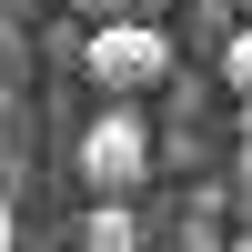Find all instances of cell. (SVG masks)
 I'll return each mask as SVG.
<instances>
[{"instance_id": "6da1fadb", "label": "cell", "mask_w": 252, "mask_h": 252, "mask_svg": "<svg viewBox=\"0 0 252 252\" xmlns=\"http://www.w3.org/2000/svg\"><path fill=\"white\" fill-rule=\"evenodd\" d=\"M81 81H91L101 101H152L161 81H172V31L161 20H81Z\"/></svg>"}, {"instance_id": "7a4b0ae2", "label": "cell", "mask_w": 252, "mask_h": 252, "mask_svg": "<svg viewBox=\"0 0 252 252\" xmlns=\"http://www.w3.org/2000/svg\"><path fill=\"white\" fill-rule=\"evenodd\" d=\"M152 161H161V141H152V121H141L131 101L91 111V131L71 141V172H81V192H141V182H152Z\"/></svg>"}, {"instance_id": "3957f363", "label": "cell", "mask_w": 252, "mask_h": 252, "mask_svg": "<svg viewBox=\"0 0 252 252\" xmlns=\"http://www.w3.org/2000/svg\"><path fill=\"white\" fill-rule=\"evenodd\" d=\"M71 242H81V252H131V242H141V212H131V192H91V212L71 222Z\"/></svg>"}, {"instance_id": "277c9868", "label": "cell", "mask_w": 252, "mask_h": 252, "mask_svg": "<svg viewBox=\"0 0 252 252\" xmlns=\"http://www.w3.org/2000/svg\"><path fill=\"white\" fill-rule=\"evenodd\" d=\"M212 81L232 101H252V20H232V31H222V51H212Z\"/></svg>"}, {"instance_id": "5b68a950", "label": "cell", "mask_w": 252, "mask_h": 252, "mask_svg": "<svg viewBox=\"0 0 252 252\" xmlns=\"http://www.w3.org/2000/svg\"><path fill=\"white\" fill-rule=\"evenodd\" d=\"M71 20H172V0H71Z\"/></svg>"}, {"instance_id": "8992f818", "label": "cell", "mask_w": 252, "mask_h": 252, "mask_svg": "<svg viewBox=\"0 0 252 252\" xmlns=\"http://www.w3.org/2000/svg\"><path fill=\"white\" fill-rule=\"evenodd\" d=\"M20 242V212H10V192H0V252H10Z\"/></svg>"}, {"instance_id": "52a82bcc", "label": "cell", "mask_w": 252, "mask_h": 252, "mask_svg": "<svg viewBox=\"0 0 252 252\" xmlns=\"http://www.w3.org/2000/svg\"><path fill=\"white\" fill-rule=\"evenodd\" d=\"M232 202H242V222H252V152H242V182H232Z\"/></svg>"}, {"instance_id": "ba28073f", "label": "cell", "mask_w": 252, "mask_h": 252, "mask_svg": "<svg viewBox=\"0 0 252 252\" xmlns=\"http://www.w3.org/2000/svg\"><path fill=\"white\" fill-rule=\"evenodd\" d=\"M242 152H252V101H242Z\"/></svg>"}, {"instance_id": "9c48e42d", "label": "cell", "mask_w": 252, "mask_h": 252, "mask_svg": "<svg viewBox=\"0 0 252 252\" xmlns=\"http://www.w3.org/2000/svg\"><path fill=\"white\" fill-rule=\"evenodd\" d=\"M0 111H10V81H0Z\"/></svg>"}, {"instance_id": "30bf717a", "label": "cell", "mask_w": 252, "mask_h": 252, "mask_svg": "<svg viewBox=\"0 0 252 252\" xmlns=\"http://www.w3.org/2000/svg\"><path fill=\"white\" fill-rule=\"evenodd\" d=\"M242 20H252V0H242Z\"/></svg>"}]
</instances>
